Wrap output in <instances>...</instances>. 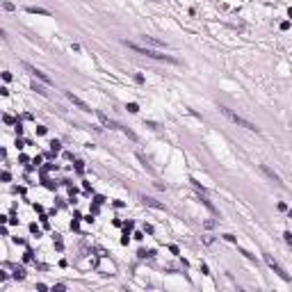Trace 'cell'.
<instances>
[{
    "instance_id": "obj_1",
    "label": "cell",
    "mask_w": 292,
    "mask_h": 292,
    "mask_svg": "<svg viewBox=\"0 0 292 292\" xmlns=\"http://www.w3.org/2000/svg\"><path fill=\"white\" fill-rule=\"evenodd\" d=\"M128 48H132L135 52H139V55H146V57H153V59H164V62H169V64H178V59L171 57V55H164V52H157V50H151V48H146V46H137L132 44V41H128Z\"/></svg>"
},
{
    "instance_id": "obj_2",
    "label": "cell",
    "mask_w": 292,
    "mask_h": 292,
    "mask_svg": "<svg viewBox=\"0 0 292 292\" xmlns=\"http://www.w3.org/2000/svg\"><path fill=\"white\" fill-rule=\"evenodd\" d=\"M96 117L101 119V123H103L105 128H110V130H121V132H123V135H128L130 139H137V135L132 132V130L123 128V126H121V123H117V121H112V119L107 117V114H103V112H96Z\"/></svg>"
},
{
    "instance_id": "obj_3",
    "label": "cell",
    "mask_w": 292,
    "mask_h": 292,
    "mask_svg": "<svg viewBox=\"0 0 292 292\" xmlns=\"http://www.w3.org/2000/svg\"><path fill=\"white\" fill-rule=\"evenodd\" d=\"M219 110H221V114H224V117H228L231 121H233V123L242 126V128H247V130H258V126H256V123L247 121V119H244V117H240V114H235L233 110H228V107H219Z\"/></svg>"
},
{
    "instance_id": "obj_4",
    "label": "cell",
    "mask_w": 292,
    "mask_h": 292,
    "mask_svg": "<svg viewBox=\"0 0 292 292\" xmlns=\"http://www.w3.org/2000/svg\"><path fill=\"white\" fill-rule=\"evenodd\" d=\"M265 260H267V265L272 267V269H274V272H276V274H279V276H281V279H283V281H290V274H288L285 269H283V267H281L279 262H276V260L272 258V256H265Z\"/></svg>"
},
{
    "instance_id": "obj_5",
    "label": "cell",
    "mask_w": 292,
    "mask_h": 292,
    "mask_svg": "<svg viewBox=\"0 0 292 292\" xmlns=\"http://www.w3.org/2000/svg\"><path fill=\"white\" fill-rule=\"evenodd\" d=\"M66 96H69V101H71L73 105H78L80 110H84V112H91V107H89V105L84 103L82 98H78V96H75V94H73V91H66Z\"/></svg>"
},
{
    "instance_id": "obj_6",
    "label": "cell",
    "mask_w": 292,
    "mask_h": 292,
    "mask_svg": "<svg viewBox=\"0 0 292 292\" xmlns=\"http://www.w3.org/2000/svg\"><path fill=\"white\" fill-rule=\"evenodd\" d=\"M142 203L144 206H151V208H155V210H164L162 203H157L155 199H149V196H142Z\"/></svg>"
},
{
    "instance_id": "obj_7",
    "label": "cell",
    "mask_w": 292,
    "mask_h": 292,
    "mask_svg": "<svg viewBox=\"0 0 292 292\" xmlns=\"http://www.w3.org/2000/svg\"><path fill=\"white\" fill-rule=\"evenodd\" d=\"M262 174H267V176H269V178H272L274 183H279V185H283V180H281V176H279V174H274V171H269L267 167H262Z\"/></svg>"
},
{
    "instance_id": "obj_8",
    "label": "cell",
    "mask_w": 292,
    "mask_h": 292,
    "mask_svg": "<svg viewBox=\"0 0 292 292\" xmlns=\"http://www.w3.org/2000/svg\"><path fill=\"white\" fill-rule=\"evenodd\" d=\"M27 69H30V71L34 73V75H37V78L39 80H44V82H50V78H48V75H46V73H41V71H37V69H34V66H27Z\"/></svg>"
},
{
    "instance_id": "obj_9",
    "label": "cell",
    "mask_w": 292,
    "mask_h": 292,
    "mask_svg": "<svg viewBox=\"0 0 292 292\" xmlns=\"http://www.w3.org/2000/svg\"><path fill=\"white\" fill-rule=\"evenodd\" d=\"M14 279L23 281V279H25V269H23V267H16V269H14Z\"/></svg>"
},
{
    "instance_id": "obj_10",
    "label": "cell",
    "mask_w": 292,
    "mask_h": 292,
    "mask_svg": "<svg viewBox=\"0 0 292 292\" xmlns=\"http://www.w3.org/2000/svg\"><path fill=\"white\" fill-rule=\"evenodd\" d=\"M27 12H30V14H41V16H48V12H46V9H41V7H27Z\"/></svg>"
},
{
    "instance_id": "obj_11",
    "label": "cell",
    "mask_w": 292,
    "mask_h": 292,
    "mask_svg": "<svg viewBox=\"0 0 292 292\" xmlns=\"http://www.w3.org/2000/svg\"><path fill=\"white\" fill-rule=\"evenodd\" d=\"M126 110H128L130 114H137V112H139V105H137V103H128V105H126Z\"/></svg>"
},
{
    "instance_id": "obj_12",
    "label": "cell",
    "mask_w": 292,
    "mask_h": 292,
    "mask_svg": "<svg viewBox=\"0 0 292 292\" xmlns=\"http://www.w3.org/2000/svg\"><path fill=\"white\" fill-rule=\"evenodd\" d=\"M144 44H151V46H157V48H160V46H164L162 41H157V39H151V37H144Z\"/></svg>"
},
{
    "instance_id": "obj_13",
    "label": "cell",
    "mask_w": 292,
    "mask_h": 292,
    "mask_svg": "<svg viewBox=\"0 0 292 292\" xmlns=\"http://www.w3.org/2000/svg\"><path fill=\"white\" fill-rule=\"evenodd\" d=\"M32 89H34V91H39V94H48V91H46L41 84H37V82H32Z\"/></svg>"
},
{
    "instance_id": "obj_14",
    "label": "cell",
    "mask_w": 292,
    "mask_h": 292,
    "mask_svg": "<svg viewBox=\"0 0 292 292\" xmlns=\"http://www.w3.org/2000/svg\"><path fill=\"white\" fill-rule=\"evenodd\" d=\"M50 149L55 151V153H57V151H59V142H57V139H52V142H50Z\"/></svg>"
},
{
    "instance_id": "obj_15",
    "label": "cell",
    "mask_w": 292,
    "mask_h": 292,
    "mask_svg": "<svg viewBox=\"0 0 292 292\" xmlns=\"http://www.w3.org/2000/svg\"><path fill=\"white\" fill-rule=\"evenodd\" d=\"M30 233H34L37 237H39V228H37V224H32V226H30Z\"/></svg>"
},
{
    "instance_id": "obj_16",
    "label": "cell",
    "mask_w": 292,
    "mask_h": 292,
    "mask_svg": "<svg viewBox=\"0 0 292 292\" xmlns=\"http://www.w3.org/2000/svg\"><path fill=\"white\" fill-rule=\"evenodd\" d=\"M224 240H228V242H237V237H235V235H224Z\"/></svg>"
},
{
    "instance_id": "obj_17",
    "label": "cell",
    "mask_w": 292,
    "mask_h": 292,
    "mask_svg": "<svg viewBox=\"0 0 292 292\" xmlns=\"http://www.w3.org/2000/svg\"><path fill=\"white\" fill-rule=\"evenodd\" d=\"M37 135H46V128H44V126H37Z\"/></svg>"
}]
</instances>
